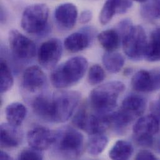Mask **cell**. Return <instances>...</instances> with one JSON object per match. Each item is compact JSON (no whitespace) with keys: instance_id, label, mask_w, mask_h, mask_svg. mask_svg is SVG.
Instances as JSON below:
<instances>
[{"instance_id":"obj_1","label":"cell","mask_w":160,"mask_h":160,"mask_svg":"<svg viewBox=\"0 0 160 160\" xmlns=\"http://www.w3.org/2000/svg\"><path fill=\"white\" fill-rule=\"evenodd\" d=\"M125 89V84L118 80L100 85L90 92V105L97 114H109L116 107L118 97Z\"/></svg>"},{"instance_id":"obj_2","label":"cell","mask_w":160,"mask_h":160,"mask_svg":"<svg viewBox=\"0 0 160 160\" xmlns=\"http://www.w3.org/2000/svg\"><path fill=\"white\" fill-rule=\"evenodd\" d=\"M88 61L82 56L73 57L56 68L51 74L52 85L59 89L76 85L84 76Z\"/></svg>"},{"instance_id":"obj_3","label":"cell","mask_w":160,"mask_h":160,"mask_svg":"<svg viewBox=\"0 0 160 160\" xmlns=\"http://www.w3.org/2000/svg\"><path fill=\"white\" fill-rule=\"evenodd\" d=\"M83 135L75 128L66 126L54 132L53 150L60 157L74 160L78 158L83 151Z\"/></svg>"},{"instance_id":"obj_4","label":"cell","mask_w":160,"mask_h":160,"mask_svg":"<svg viewBox=\"0 0 160 160\" xmlns=\"http://www.w3.org/2000/svg\"><path fill=\"white\" fill-rule=\"evenodd\" d=\"M49 7L43 3H37L28 6L24 11L21 25L28 34L41 35L48 31Z\"/></svg>"},{"instance_id":"obj_5","label":"cell","mask_w":160,"mask_h":160,"mask_svg":"<svg viewBox=\"0 0 160 160\" xmlns=\"http://www.w3.org/2000/svg\"><path fill=\"white\" fill-rule=\"evenodd\" d=\"M81 94L77 91H60L51 97L52 122L64 123L74 113L80 103Z\"/></svg>"},{"instance_id":"obj_6","label":"cell","mask_w":160,"mask_h":160,"mask_svg":"<svg viewBox=\"0 0 160 160\" xmlns=\"http://www.w3.org/2000/svg\"><path fill=\"white\" fill-rule=\"evenodd\" d=\"M147 43L145 29L140 25L133 26L122 41L125 54L133 61H140L144 58Z\"/></svg>"},{"instance_id":"obj_7","label":"cell","mask_w":160,"mask_h":160,"mask_svg":"<svg viewBox=\"0 0 160 160\" xmlns=\"http://www.w3.org/2000/svg\"><path fill=\"white\" fill-rule=\"evenodd\" d=\"M107 115L90 114L82 108L74 115L72 123L88 135L100 134L110 127Z\"/></svg>"},{"instance_id":"obj_8","label":"cell","mask_w":160,"mask_h":160,"mask_svg":"<svg viewBox=\"0 0 160 160\" xmlns=\"http://www.w3.org/2000/svg\"><path fill=\"white\" fill-rule=\"evenodd\" d=\"M160 130V122L153 114L141 117L133 127L136 143L143 147H150L153 144V136Z\"/></svg>"},{"instance_id":"obj_9","label":"cell","mask_w":160,"mask_h":160,"mask_svg":"<svg viewBox=\"0 0 160 160\" xmlns=\"http://www.w3.org/2000/svg\"><path fill=\"white\" fill-rule=\"evenodd\" d=\"M9 44L13 55L20 60H29L36 54L35 43L16 29L9 31Z\"/></svg>"},{"instance_id":"obj_10","label":"cell","mask_w":160,"mask_h":160,"mask_svg":"<svg viewBox=\"0 0 160 160\" xmlns=\"http://www.w3.org/2000/svg\"><path fill=\"white\" fill-rule=\"evenodd\" d=\"M62 45L57 38H51L44 42L38 51L39 64L47 69L54 68L61 58Z\"/></svg>"},{"instance_id":"obj_11","label":"cell","mask_w":160,"mask_h":160,"mask_svg":"<svg viewBox=\"0 0 160 160\" xmlns=\"http://www.w3.org/2000/svg\"><path fill=\"white\" fill-rule=\"evenodd\" d=\"M132 87L138 92H150L160 88V74L147 70H140L132 79Z\"/></svg>"},{"instance_id":"obj_12","label":"cell","mask_w":160,"mask_h":160,"mask_svg":"<svg viewBox=\"0 0 160 160\" xmlns=\"http://www.w3.org/2000/svg\"><path fill=\"white\" fill-rule=\"evenodd\" d=\"M54 19L58 26L64 30H71L76 25L78 18L77 6L71 2L62 3L54 11Z\"/></svg>"},{"instance_id":"obj_13","label":"cell","mask_w":160,"mask_h":160,"mask_svg":"<svg viewBox=\"0 0 160 160\" xmlns=\"http://www.w3.org/2000/svg\"><path fill=\"white\" fill-rule=\"evenodd\" d=\"M94 36V30L92 28H82L79 31L71 34L65 39L64 47L66 50L72 53L80 52L90 46Z\"/></svg>"},{"instance_id":"obj_14","label":"cell","mask_w":160,"mask_h":160,"mask_svg":"<svg viewBox=\"0 0 160 160\" xmlns=\"http://www.w3.org/2000/svg\"><path fill=\"white\" fill-rule=\"evenodd\" d=\"M54 132L44 127H36L31 129L27 134V142L30 147L43 151L48 149L53 143Z\"/></svg>"},{"instance_id":"obj_15","label":"cell","mask_w":160,"mask_h":160,"mask_svg":"<svg viewBox=\"0 0 160 160\" xmlns=\"http://www.w3.org/2000/svg\"><path fill=\"white\" fill-rule=\"evenodd\" d=\"M46 81L44 72L38 66L28 68L22 75V86L30 92H35L42 88Z\"/></svg>"},{"instance_id":"obj_16","label":"cell","mask_w":160,"mask_h":160,"mask_svg":"<svg viewBox=\"0 0 160 160\" xmlns=\"http://www.w3.org/2000/svg\"><path fill=\"white\" fill-rule=\"evenodd\" d=\"M1 146L5 148H13L18 147L21 143L22 134L18 128L9 123L1 125Z\"/></svg>"},{"instance_id":"obj_17","label":"cell","mask_w":160,"mask_h":160,"mask_svg":"<svg viewBox=\"0 0 160 160\" xmlns=\"http://www.w3.org/2000/svg\"><path fill=\"white\" fill-rule=\"evenodd\" d=\"M146 104V101L143 97L137 95H130L123 100L120 110L134 120L144 113Z\"/></svg>"},{"instance_id":"obj_18","label":"cell","mask_w":160,"mask_h":160,"mask_svg":"<svg viewBox=\"0 0 160 160\" xmlns=\"http://www.w3.org/2000/svg\"><path fill=\"white\" fill-rule=\"evenodd\" d=\"M34 113L42 120L52 122L51 97L47 95L37 97L32 102Z\"/></svg>"},{"instance_id":"obj_19","label":"cell","mask_w":160,"mask_h":160,"mask_svg":"<svg viewBox=\"0 0 160 160\" xmlns=\"http://www.w3.org/2000/svg\"><path fill=\"white\" fill-rule=\"evenodd\" d=\"M98 41L107 52L117 50L122 43V38L115 29H110L101 32L97 36Z\"/></svg>"},{"instance_id":"obj_20","label":"cell","mask_w":160,"mask_h":160,"mask_svg":"<svg viewBox=\"0 0 160 160\" xmlns=\"http://www.w3.org/2000/svg\"><path fill=\"white\" fill-rule=\"evenodd\" d=\"M27 110L21 103L13 102L8 105L5 110L8 123L15 126H20L25 119Z\"/></svg>"},{"instance_id":"obj_21","label":"cell","mask_w":160,"mask_h":160,"mask_svg":"<svg viewBox=\"0 0 160 160\" xmlns=\"http://www.w3.org/2000/svg\"><path fill=\"white\" fill-rule=\"evenodd\" d=\"M144 58L149 62H160V28H155L152 32Z\"/></svg>"},{"instance_id":"obj_22","label":"cell","mask_w":160,"mask_h":160,"mask_svg":"<svg viewBox=\"0 0 160 160\" xmlns=\"http://www.w3.org/2000/svg\"><path fill=\"white\" fill-rule=\"evenodd\" d=\"M102 63L105 68L110 73L119 72L125 64L124 57L118 52H107L102 57Z\"/></svg>"},{"instance_id":"obj_23","label":"cell","mask_w":160,"mask_h":160,"mask_svg":"<svg viewBox=\"0 0 160 160\" xmlns=\"http://www.w3.org/2000/svg\"><path fill=\"white\" fill-rule=\"evenodd\" d=\"M133 153V147L131 143L125 140H118L111 148L109 157L112 160H128Z\"/></svg>"},{"instance_id":"obj_24","label":"cell","mask_w":160,"mask_h":160,"mask_svg":"<svg viewBox=\"0 0 160 160\" xmlns=\"http://www.w3.org/2000/svg\"><path fill=\"white\" fill-rule=\"evenodd\" d=\"M108 143V138L103 133L92 135L88 140L87 151L91 155H98L103 152Z\"/></svg>"},{"instance_id":"obj_25","label":"cell","mask_w":160,"mask_h":160,"mask_svg":"<svg viewBox=\"0 0 160 160\" xmlns=\"http://www.w3.org/2000/svg\"><path fill=\"white\" fill-rule=\"evenodd\" d=\"M142 17L147 21L160 19V0H147L140 8Z\"/></svg>"},{"instance_id":"obj_26","label":"cell","mask_w":160,"mask_h":160,"mask_svg":"<svg viewBox=\"0 0 160 160\" xmlns=\"http://www.w3.org/2000/svg\"><path fill=\"white\" fill-rule=\"evenodd\" d=\"M0 76V92L4 93L11 88L14 83V79L9 67L5 61H1Z\"/></svg>"},{"instance_id":"obj_27","label":"cell","mask_w":160,"mask_h":160,"mask_svg":"<svg viewBox=\"0 0 160 160\" xmlns=\"http://www.w3.org/2000/svg\"><path fill=\"white\" fill-rule=\"evenodd\" d=\"M115 14H117V11L113 0H107L100 12V22L102 25L108 24Z\"/></svg>"},{"instance_id":"obj_28","label":"cell","mask_w":160,"mask_h":160,"mask_svg":"<svg viewBox=\"0 0 160 160\" xmlns=\"http://www.w3.org/2000/svg\"><path fill=\"white\" fill-rule=\"evenodd\" d=\"M105 78V74L103 68L98 64L93 65L88 71V80L92 85L100 84Z\"/></svg>"},{"instance_id":"obj_29","label":"cell","mask_w":160,"mask_h":160,"mask_svg":"<svg viewBox=\"0 0 160 160\" xmlns=\"http://www.w3.org/2000/svg\"><path fill=\"white\" fill-rule=\"evenodd\" d=\"M42 151L36 150L32 148H24L22 150L18 155V160H42L43 155Z\"/></svg>"},{"instance_id":"obj_30","label":"cell","mask_w":160,"mask_h":160,"mask_svg":"<svg viewBox=\"0 0 160 160\" xmlns=\"http://www.w3.org/2000/svg\"><path fill=\"white\" fill-rule=\"evenodd\" d=\"M117 11V14H124L132 6V0H113Z\"/></svg>"},{"instance_id":"obj_31","label":"cell","mask_w":160,"mask_h":160,"mask_svg":"<svg viewBox=\"0 0 160 160\" xmlns=\"http://www.w3.org/2000/svg\"><path fill=\"white\" fill-rule=\"evenodd\" d=\"M133 26L132 22L130 19H124L119 22L116 29L120 34L122 38V41L123 37L131 29Z\"/></svg>"},{"instance_id":"obj_32","label":"cell","mask_w":160,"mask_h":160,"mask_svg":"<svg viewBox=\"0 0 160 160\" xmlns=\"http://www.w3.org/2000/svg\"><path fill=\"white\" fill-rule=\"evenodd\" d=\"M136 160H157V158L155 157V155L152 153L150 151L148 150H142L139 152L136 157Z\"/></svg>"},{"instance_id":"obj_33","label":"cell","mask_w":160,"mask_h":160,"mask_svg":"<svg viewBox=\"0 0 160 160\" xmlns=\"http://www.w3.org/2000/svg\"><path fill=\"white\" fill-rule=\"evenodd\" d=\"M93 16L92 12L90 10L86 9L81 12L79 16V22L82 24H85L89 22Z\"/></svg>"},{"instance_id":"obj_34","label":"cell","mask_w":160,"mask_h":160,"mask_svg":"<svg viewBox=\"0 0 160 160\" xmlns=\"http://www.w3.org/2000/svg\"><path fill=\"white\" fill-rule=\"evenodd\" d=\"M0 158L1 160H12V157L9 155L7 153H6L4 151H1V153H0Z\"/></svg>"},{"instance_id":"obj_35","label":"cell","mask_w":160,"mask_h":160,"mask_svg":"<svg viewBox=\"0 0 160 160\" xmlns=\"http://www.w3.org/2000/svg\"><path fill=\"white\" fill-rule=\"evenodd\" d=\"M132 1H137V2H141V3H143V2H146L147 0H132Z\"/></svg>"},{"instance_id":"obj_36","label":"cell","mask_w":160,"mask_h":160,"mask_svg":"<svg viewBox=\"0 0 160 160\" xmlns=\"http://www.w3.org/2000/svg\"><path fill=\"white\" fill-rule=\"evenodd\" d=\"M158 152L160 153V143L158 144Z\"/></svg>"},{"instance_id":"obj_37","label":"cell","mask_w":160,"mask_h":160,"mask_svg":"<svg viewBox=\"0 0 160 160\" xmlns=\"http://www.w3.org/2000/svg\"><path fill=\"white\" fill-rule=\"evenodd\" d=\"M159 101L160 102V99H159Z\"/></svg>"},{"instance_id":"obj_38","label":"cell","mask_w":160,"mask_h":160,"mask_svg":"<svg viewBox=\"0 0 160 160\" xmlns=\"http://www.w3.org/2000/svg\"></svg>"}]
</instances>
